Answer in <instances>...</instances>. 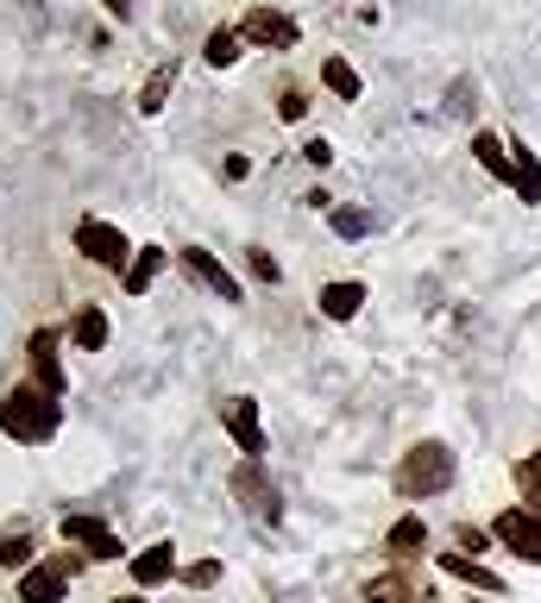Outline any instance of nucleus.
Returning <instances> with one entry per match:
<instances>
[{
	"label": "nucleus",
	"mask_w": 541,
	"mask_h": 603,
	"mask_svg": "<svg viewBox=\"0 0 541 603\" xmlns=\"http://www.w3.org/2000/svg\"><path fill=\"white\" fill-rule=\"evenodd\" d=\"M57 427H63V402H57L51 390L20 383V390H7V397H0V434H7V440H20V447H45Z\"/></svg>",
	"instance_id": "nucleus-1"
},
{
	"label": "nucleus",
	"mask_w": 541,
	"mask_h": 603,
	"mask_svg": "<svg viewBox=\"0 0 541 603\" xmlns=\"http://www.w3.org/2000/svg\"><path fill=\"white\" fill-rule=\"evenodd\" d=\"M454 484V452L440 447V440H422V447L403 452V465H397V490L403 497H440Z\"/></svg>",
	"instance_id": "nucleus-2"
},
{
	"label": "nucleus",
	"mask_w": 541,
	"mask_h": 603,
	"mask_svg": "<svg viewBox=\"0 0 541 603\" xmlns=\"http://www.w3.org/2000/svg\"><path fill=\"white\" fill-rule=\"evenodd\" d=\"M82 559L77 553H51V559H38L20 572V603H63L70 598V584H77Z\"/></svg>",
	"instance_id": "nucleus-3"
},
{
	"label": "nucleus",
	"mask_w": 541,
	"mask_h": 603,
	"mask_svg": "<svg viewBox=\"0 0 541 603\" xmlns=\"http://www.w3.org/2000/svg\"><path fill=\"white\" fill-rule=\"evenodd\" d=\"M77 251L89 258V264H102V271H127V264H132L127 233H120V226H107V221H95V214H82V221H77Z\"/></svg>",
	"instance_id": "nucleus-4"
},
{
	"label": "nucleus",
	"mask_w": 541,
	"mask_h": 603,
	"mask_svg": "<svg viewBox=\"0 0 541 603\" xmlns=\"http://www.w3.org/2000/svg\"><path fill=\"white\" fill-rule=\"evenodd\" d=\"M491 534H497V541H504V547H510V553H522V559H536V566H541V503H522V509H504Z\"/></svg>",
	"instance_id": "nucleus-5"
},
{
	"label": "nucleus",
	"mask_w": 541,
	"mask_h": 603,
	"mask_svg": "<svg viewBox=\"0 0 541 603\" xmlns=\"http://www.w3.org/2000/svg\"><path fill=\"white\" fill-rule=\"evenodd\" d=\"M221 427L233 434V447L246 459H264V422H258V402L252 397H227L221 402Z\"/></svg>",
	"instance_id": "nucleus-6"
},
{
	"label": "nucleus",
	"mask_w": 541,
	"mask_h": 603,
	"mask_svg": "<svg viewBox=\"0 0 541 603\" xmlns=\"http://www.w3.org/2000/svg\"><path fill=\"white\" fill-rule=\"evenodd\" d=\"M63 547H82L89 559H120V534L102 522V516H63Z\"/></svg>",
	"instance_id": "nucleus-7"
},
{
	"label": "nucleus",
	"mask_w": 541,
	"mask_h": 603,
	"mask_svg": "<svg viewBox=\"0 0 541 603\" xmlns=\"http://www.w3.org/2000/svg\"><path fill=\"white\" fill-rule=\"evenodd\" d=\"M239 38H246V45H258V50H290L296 45V20H290V13H271V7H252V13H246V20H239Z\"/></svg>",
	"instance_id": "nucleus-8"
},
{
	"label": "nucleus",
	"mask_w": 541,
	"mask_h": 603,
	"mask_svg": "<svg viewBox=\"0 0 541 603\" xmlns=\"http://www.w3.org/2000/svg\"><path fill=\"white\" fill-rule=\"evenodd\" d=\"M258 465H264V459H246V465H239L227 484H233V497L246 503L252 516H271V522H278V490L264 484V472H258Z\"/></svg>",
	"instance_id": "nucleus-9"
},
{
	"label": "nucleus",
	"mask_w": 541,
	"mask_h": 603,
	"mask_svg": "<svg viewBox=\"0 0 541 603\" xmlns=\"http://www.w3.org/2000/svg\"><path fill=\"white\" fill-rule=\"evenodd\" d=\"M183 264H189V271L202 276V283H208V289H214L221 302H239V276H233L227 264L214 258V251H202V246H183Z\"/></svg>",
	"instance_id": "nucleus-10"
},
{
	"label": "nucleus",
	"mask_w": 541,
	"mask_h": 603,
	"mask_svg": "<svg viewBox=\"0 0 541 603\" xmlns=\"http://www.w3.org/2000/svg\"><path fill=\"white\" fill-rule=\"evenodd\" d=\"M32 383L51 390V397H63V365H57V333L51 327L32 333Z\"/></svg>",
	"instance_id": "nucleus-11"
},
{
	"label": "nucleus",
	"mask_w": 541,
	"mask_h": 603,
	"mask_svg": "<svg viewBox=\"0 0 541 603\" xmlns=\"http://www.w3.org/2000/svg\"><path fill=\"white\" fill-rule=\"evenodd\" d=\"M164 578H177V547H170V541H157V547H145L132 559V584H139V591H152Z\"/></svg>",
	"instance_id": "nucleus-12"
},
{
	"label": "nucleus",
	"mask_w": 541,
	"mask_h": 603,
	"mask_svg": "<svg viewBox=\"0 0 541 603\" xmlns=\"http://www.w3.org/2000/svg\"><path fill=\"white\" fill-rule=\"evenodd\" d=\"M472 151H479V164H485L497 182H516V151L497 139V132H472Z\"/></svg>",
	"instance_id": "nucleus-13"
},
{
	"label": "nucleus",
	"mask_w": 541,
	"mask_h": 603,
	"mask_svg": "<svg viewBox=\"0 0 541 603\" xmlns=\"http://www.w3.org/2000/svg\"><path fill=\"white\" fill-rule=\"evenodd\" d=\"M315 302H321V315H328V321H353V315H360V302H365V283H328Z\"/></svg>",
	"instance_id": "nucleus-14"
},
{
	"label": "nucleus",
	"mask_w": 541,
	"mask_h": 603,
	"mask_svg": "<svg viewBox=\"0 0 541 603\" xmlns=\"http://www.w3.org/2000/svg\"><path fill=\"white\" fill-rule=\"evenodd\" d=\"M164 258H170V251H157V246H139V251H132V264H127V296H145V289H152V276L164 271Z\"/></svg>",
	"instance_id": "nucleus-15"
},
{
	"label": "nucleus",
	"mask_w": 541,
	"mask_h": 603,
	"mask_svg": "<svg viewBox=\"0 0 541 603\" xmlns=\"http://www.w3.org/2000/svg\"><path fill=\"white\" fill-rule=\"evenodd\" d=\"M70 346H77V352H102L107 346V315H102V308H82V315H77Z\"/></svg>",
	"instance_id": "nucleus-16"
},
{
	"label": "nucleus",
	"mask_w": 541,
	"mask_h": 603,
	"mask_svg": "<svg viewBox=\"0 0 541 603\" xmlns=\"http://www.w3.org/2000/svg\"><path fill=\"white\" fill-rule=\"evenodd\" d=\"M440 572L466 578V584H479V591H504V578L485 572V566H479V559H466V553H440Z\"/></svg>",
	"instance_id": "nucleus-17"
},
{
	"label": "nucleus",
	"mask_w": 541,
	"mask_h": 603,
	"mask_svg": "<svg viewBox=\"0 0 541 603\" xmlns=\"http://www.w3.org/2000/svg\"><path fill=\"white\" fill-rule=\"evenodd\" d=\"M239 45H246V38H239L233 25H214V32H208V45H202V57L214 63V70H233V63H239Z\"/></svg>",
	"instance_id": "nucleus-18"
},
{
	"label": "nucleus",
	"mask_w": 541,
	"mask_h": 603,
	"mask_svg": "<svg viewBox=\"0 0 541 603\" xmlns=\"http://www.w3.org/2000/svg\"><path fill=\"white\" fill-rule=\"evenodd\" d=\"M510 151H516V182H510V189L522 201H541V157L529 145H510Z\"/></svg>",
	"instance_id": "nucleus-19"
},
{
	"label": "nucleus",
	"mask_w": 541,
	"mask_h": 603,
	"mask_svg": "<svg viewBox=\"0 0 541 603\" xmlns=\"http://www.w3.org/2000/svg\"><path fill=\"white\" fill-rule=\"evenodd\" d=\"M385 547L397 553V559H410L415 547H428V528H422V516H403V522L385 534Z\"/></svg>",
	"instance_id": "nucleus-20"
},
{
	"label": "nucleus",
	"mask_w": 541,
	"mask_h": 603,
	"mask_svg": "<svg viewBox=\"0 0 541 603\" xmlns=\"http://www.w3.org/2000/svg\"><path fill=\"white\" fill-rule=\"evenodd\" d=\"M321 82H328L340 100H360V70H353L346 57H328V63H321Z\"/></svg>",
	"instance_id": "nucleus-21"
},
{
	"label": "nucleus",
	"mask_w": 541,
	"mask_h": 603,
	"mask_svg": "<svg viewBox=\"0 0 541 603\" xmlns=\"http://www.w3.org/2000/svg\"><path fill=\"white\" fill-rule=\"evenodd\" d=\"M170 88H177V63H164V70H152V82H145V95H139V114H157V107L170 100Z\"/></svg>",
	"instance_id": "nucleus-22"
},
{
	"label": "nucleus",
	"mask_w": 541,
	"mask_h": 603,
	"mask_svg": "<svg viewBox=\"0 0 541 603\" xmlns=\"http://www.w3.org/2000/svg\"><path fill=\"white\" fill-rule=\"evenodd\" d=\"M334 233L340 239H365V233H372V214H365V208H334Z\"/></svg>",
	"instance_id": "nucleus-23"
},
{
	"label": "nucleus",
	"mask_w": 541,
	"mask_h": 603,
	"mask_svg": "<svg viewBox=\"0 0 541 603\" xmlns=\"http://www.w3.org/2000/svg\"><path fill=\"white\" fill-rule=\"evenodd\" d=\"M516 490L541 497V452H522V459H516Z\"/></svg>",
	"instance_id": "nucleus-24"
},
{
	"label": "nucleus",
	"mask_w": 541,
	"mask_h": 603,
	"mask_svg": "<svg viewBox=\"0 0 541 603\" xmlns=\"http://www.w3.org/2000/svg\"><path fill=\"white\" fill-rule=\"evenodd\" d=\"M0 566H13V572L32 566V541H26V534H7V541H0Z\"/></svg>",
	"instance_id": "nucleus-25"
},
{
	"label": "nucleus",
	"mask_w": 541,
	"mask_h": 603,
	"mask_svg": "<svg viewBox=\"0 0 541 603\" xmlns=\"http://www.w3.org/2000/svg\"><path fill=\"white\" fill-rule=\"evenodd\" d=\"M183 584H189V591H208V584H214V578H221V559H202V566H183Z\"/></svg>",
	"instance_id": "nucleus-26"
},
{
	"label": "nucleus",
	"mask_w": 541,
	"mask_h": 603,
	"mask_svg": "<svg viewBox=\"0 0 541 603\" xmlns=\"http://www.w3.org/2000/svg\"><path fill=\"white\" fill-rule=\"evenodd\" d=\"M303 157H309L315 170H328V164H334V145H328V139H309V145H303Z\"/></svg>",
	"instance_id": "nucleus-27"
},
{
	"label": "nucleus",
	"mask_w": 541,
	"mask_h": 603,
	"mask_svg": "<svg viewBox=\"0 0 541 603\" xmlns=\"http://www.w3.org/2000/svg\"><path fill=\"white\" fill-rule=\"evenodd\" d=\"M252 276H264V283H278L284 271H278V258H271V251H252Z\"/></svg>",
	"instance_id": "nucleus-28"
},
{
	"label": "nucleus",
	"mask_w": 541,
	"mask_h": 603,
	"mask_svg": "<svg viewBox=\"0 0 541 603\" xmlns=\"http://www.w3.org/2000/svg\"><path fill=\"white\" fill-rule=\"evenodd\" d=\"M278 114H284V120H303V114H309V100L296 95V88H290L284 100H278Z\"/></svg>",
	"instance_id": "nucleus-29"
},
{
	"label": "nucleus",
	"mask_w": 541,
	"mask_h": 603,
	"mask_svg": "<svg viewBox=\"0 0 541 603\" xmlns=\"http://www.w3.org/2000/svg\"><path fill=\"white\" fill-rule=\"evenodd\" d=\"M460 547H466V553H479V547H485V534H479L472 522H460Z\"/></svg>",
	"instance_id": "nucleus-30"
},
{
	"label": "nucleus",
	"mask_w": 541,
	"mask_h": 603,
	"mask_svg": "<svg viewBox=\"0 0 541 603\" xmlns=\"http://www.w3.org/2000/svg\"><path fill=\"white\" fill-rule=\"evenodd\" d=\"M107 13H114V20H132V0H102Z\"/></svg>",
	"instance_id": "nucleus-31"
},
{
	"label": "nucleus",
	"mask_w": 541,
	"mask_h": 603,
	"mask_svg": "<svg viewBox=\"0 0 541 603\" xmlns=\"http://www.w3.org/2000/svg\"><path fill=\"white\" fill-rule=\"evenodd\" d=\"M114 603H145V598H114Z\"/></svg>",
	"instance_id": "nucleus-32"
}]
</instances>
